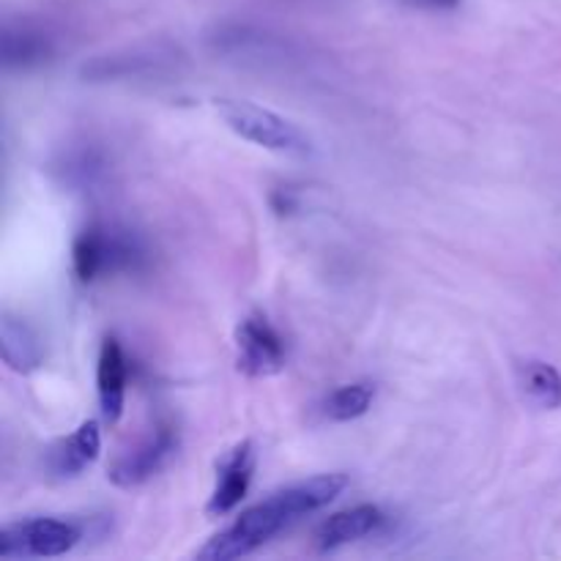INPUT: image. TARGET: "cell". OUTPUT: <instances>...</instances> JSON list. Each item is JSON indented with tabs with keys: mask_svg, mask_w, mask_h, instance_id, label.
I'll return each instance as SVG.
<instances>
[{
	"mask_svg": "<svg viewBox=\"0 0 561 561\" xmlns=\"http://www.w3.org/2000/svg\"><path fill=\"white\" fill-rule=\"evenodd\" d=\"M236 348H239V370L252 378L277 376V373L285 370V362H288L285 337L263 312H252L239 323Z\"/></svg>",
	"mask_w": 561,
	"mask_h": 561,
	"instance_id": "cell-6",
	"label": "cell"
},
{
	"mask_svg": "<svg viewBox=\"0 0 561 561\" xmlns=\"http://www.w3.org/2000/svg\"><path fill=\"white\" fill-rule=\"evenodd\" d=\"M53 53V44L42 31L22 25L20 31L5 27L3 33V64L5 69H31L44 64Z\"/></svg>",
	"mask_w": 561,
	"mask_h": 561,
	"instance_id": "cell-12",
	"label": "cell"
},
{
	"mask_svg": "<svg viewBox=\"0 0 561 561\" xmlns=\"http://www.w3.org/2000/svg\"><path fill=\"white\" fill-rule=\"evenodd\" d=\"M381 524V510L373 507V504H359V507L343 510V513L323 520L316 531V546L321 548V551H337V548L348 546V542H356L362 540V537L378 531Z\"/></svg>",
	"mask_w": 561,
	"mask_h": 561,
	"instance_id": "cell-10",
	"label": "cell"
},
{
	"mask_svg": "<svg viewBox=\"0 0 561 561\" xmlns=\"http://www.w3.org/2000/svg\"><path fill=\"white\" fill-rule=\"evenodd\" d=\"M102 449V433H99V422L88 420L77 427L71 436L60 438L53 449L47 453V469L55 477H77L99 458Z\"/></svg>",
	"mask_w": 561,
	"mask_h": 561,
	"instance_id": "cell-9",
	"label": "cell"
},
{
	"mask_svg": "<svg viewBox=\"0 0 561 561\" xmlns=\"http://www.w3.org/2000/svg\"><path fill=\"white\" fill-rule=\"evenodd\" d=\"M126 378H129V365H126L124 348L115 337H107L99 351L96 365V392L102 416L107 425H115L124 414L126 403Z\"/></svg>",
	"mask_w": 561,
	"mask_h": 561,
	"instance_id": "cell-8",
	"label": "cell"
},
{
	"mask_svg": "<svg viewBox=\"0 0 561 561\" xmlns=\"http://www.w3.org/2000/svg\"><path fill=\"white\" fill-rule=\"evenodd\" d=\"M255 444L241 442L219 460L217 466V485H214L211 499H208V515H228L244 502L247 491L255 474Z\"/></svg>",
	"mask_w": 561,
	"mask_h": 561,
	"instance_id": "cell-7",
	"label": "cell"
},
{
	"mask_svg": "<svg viewBox=\"0 0 561 561\" xmlns=\"http://www.w3.org/2000/svg\"><path fill=\"white\" fill-rule=\"evenodd\" d=\"M214 110L233 135L247 142H255L266 151L285 153V157H307L312 151L310 137L294 121L283 118L274 110L247 102V99H217Z\"/></svg>",
	"mask_w": 561,
	"mask_h": 561,
	"instance_id": "cell-2",
	"label": "cell"
},
{
	"mask_svg": "<svg viewBox=\"0 0 561 561\" xmlns=\"http://www.w3.org/2000/svg\"><path fill=\"white\" fill-rule=\"evenodd\" d=\"M140 257V247L126 230L107 228L102 222H93L82 230L71 247V263L75 274L82 283H93L107 274H118L131 268Z\"/></svg>",
	"mask_w": 561,
	"mask_h": 561,
	"instance_id": "cell-3",
	"label": "cell"
},
{
	"mask_svg": "<svg viewBox=\"0 0 561 561\" xmlns=\"http://www.w3.org/2000/svg\"><path fill=\"white\" fill-rule=\"evenodd\" d=\"M0 354H3L9 370L27 376V373L42 367L44 343L31 323L11 316V312H3V321H0Z\"/></svg>",
	"mask_w": 561,
	"mask_h": 561,
	"instance_id": "cell-11",
	"label": "cell"
},
{
	"mask_svg": "<svg viewBox=\"0 0 561 561\" xmlns=\"http://www.w3.org/2000/svg\"><path fill=\"white\" fill-rule=\"evenodd\" d=\"M80 526L60 518H31L3 526L0 557L3 559H47L64 557L80 542Z\"/></svg>",
	"mask_w": 561,
	"mask_h": 561,
	"instance_id": "cell-4",
	"label": "cell"
},
{
	"mask_svg": "<svg viewBox=\"0 0 561 561\" xmlns=\"http://www.w3.org/2000/svg\"><path fill=\"white\" fill-rule=\"evenodd\" d=\"M348 488V477L345 474H321L312 480L296 482V485L285 488V491L274 493L266 502L255 504V507L244 510L228 529L214 535L206 546L197 551L201 561H233L241 557H250L261 546H266L272 537L288 529L305 515L318 513V510L329 507L340 493Z\"/></svg>",
	"mask_w": 561,
	"mask_h": 561,
	"instance_id": "cell-1",
	"label": "cell"
},
{
	"mask_svg": "<svg viewBox=\"0 0 561 561\" xmlns=\"http://www.w3.org/2000/svg\"><path fill=\"white\" fill-rule=\"evenodd\" d=\"M373 398H376V389H373V383H367V381L345 383V387L334 389V392L323 400L321 411L329 422L359 420V416H365L367 411H370Z\"/></svg>",
	"mask_w": 561,
	"mask_h": 561,
	"instance_id": "cell-14",
	"label": "cell"
},
{
	"mask_svg": "<svg viewBox=\"0 0 561 561\" xmlns=\"http://www.w3.org/2000/svg\"><path fill=\"white\" fill-rule=\"evenodd\" d=\"M179 453V433L170 425H157L146 436L137 438L131 447L115 455L107 477L118 488H137L157 477Z\"/></svg>",
	"mask_w": 561,
	"mask_h": 561,
	"instance_id": "cell-5",
	"label": "cell"
},
{
	"mask_svg": "<svg viewBox=\"0 0 561 561\" xmlns=\"http://www.w3.org/2000/svg\"><path fill=\"white\" fill-rule=\"evenodd\" d=\"M520 387H524L526 398L540 409L553 411L561 405V373L548 362H524L518 367Z\"/></svg>",
	"mask_w": 561,
	"mask_h": 561,
	"instance_id": "cell-13",
	"label": "cell"
}]
</instances>
